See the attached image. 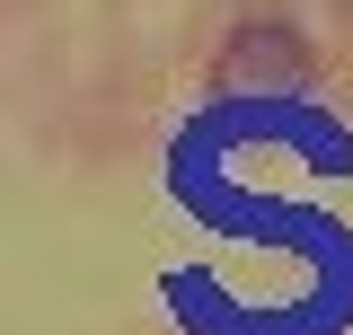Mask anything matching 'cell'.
I'll use <instances>...</instances> for the list:
<instances>
[{
    "instance_id": "6da1fadb",
    "label": "cell",
    "mask_w": 353,
    "mask_h": 335,
    "mask_svg": "<svg viewBox=\"0 0 353 335\" xmlns=\"http://www.w3.org/2000/svg\"><path fill=\"white\" fill-rule=\"evenodd\" d=\"M221 97H256V106H283L292 88H309V44L292 27H274V18H248L230 53H221Z\"/></svg>"
}]
</instances>
